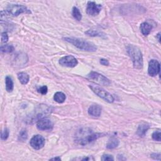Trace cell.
<instances>
[{
  "instance_id": "1",
  "label": "cell",
  "mask_w": 161,
  "mask_h": 161,
  "mask_svg": "<svg viewBox=\"0 0 161 161\" xmlns=\"http://www.w3.org/2000/svg\"><path fill=\"white\" fill-rule=\"evenodd\" d=\"M64 40L71 43V44L78 48L79 49L84 51L94 52H96L97 50L96 46L93 43L86 41L83 38L74 37H66L64 38Z\"/></svg>"
},
{
  "instance_id": "2",
  "label": "cell",
  "mask_w": 161,
  "mask_h": 161,
  "mask_svg": "<svg viewBox=\"0 0 161 161\" xmlns=\"http://www.w3.org/2000/svg\"><path fill=\"white\" fill-rule=\"evenodd\" d=\"M103 134L99 133H94L91 130L87 129H81L76 135V141L81 145H85L92 142L95 141Z\"/></svg>"
},
{
  "instance_id": "3",
  "label": "cell",
  "mask_w": 161,
  "mask_h": 161,
  "mask_svg": "<svg viewBox=\"0 0 161 161\" xmlns=\"http://www.w3.org/2000/svg\"><path fill=\"white\" fill-rule=\"evenodd\" d=\"M127 51L133 62L134 67L136 69L143 67V56L139 47L134 45H128L127 47Z\"/></svg>"
},
{
  "instance_id": "4",
  "label": "cell",
  "mask_w": 161,
  "mask_h": 161,
  "mask_svg": "<svg viewBox=\"0 0 161 161\" xmlns=\"http://www.w3.org/2000/svg\"><path fill=\"white\" fill-rule=\"evenodd\" d=\"M5 12L10 14V15L17 17L22 13H31L30 10H28L26 6L21 5H17V4H11L9 5Z\"/></svg>"
},
{
  "instance_id": "5",
  "label": "cell",
  "mask_w": 161,
  "mask_h": 161,
  "mask_svg": "<svg viewBox=\"0 0 161 161\" xmlns=\"http://www.w3.org/2000/svg\"><path fill=\"white\" fill-rule=\"evenodd\" d=\"M52 112V108L49 107L47 105H40L37 109L35 111V113L30 116V119L29 120V122H34L35 120H39L42 119H43L45 115L49 114Z\"/></svg>"
},
{
  "instance_id": "6",
  "label": "cell",
  "mask_w": 161,
  "mask_h": 161,
  "mask_svg": "<svg viewBox=\"0 0 161 161\" xmlns=\"http://www.w3.org/2000/svg\"><path fill=\"white\" fill-rule=\"evenodd\" d=\"M89 87L97 96H98L99 98L102 99H103L105 101L108 102V103H113L114 101L113 96L108 91L102 88V87L94 84L89 85Z\"/></svg>"
},
{
  "instance_id": "7",
  "label": "cell",
  "mask_w": 161,
  "mask_h": 161,
  "mask_svg": "<svg viewBox=\"0 0 161 161\" xmlns=\"http://www.w3.org/2000/svg\"><path fill=\"white\" fill-rule=\"evenodd\" d=\"M87 77L91 79L95 80L96 83L101 85L108 86L111 84V81L107 78H106L103 74H101L95 71H91L90 74L87 75Z\"/></svg>"
},
{
  "instance_id": "8",
  "label": "cell",
  "mask_w": 161,
  "mask_h": 161,
  "mask_svg": "<svg viewBox=\"0 0 161 161\" xmlns=\"http://www.w3.org/2000/svg\"><path fill=\"white\" fill-rule=\"evenodd\" d=\"M58 63L61 66L64 67H74L78 65V62L74 56L67 55L62 57L58 61Z\"/></svg>"
},
{
  "instance_id": "9",
  "label": "cell",
  "mask_w": 161,
  "mask_h": 161,
  "mask_svg": "<svg viewBox=\"0 0 161 161\" xmlns=\"http://www.w3.org/2000/svg\"><path fill=\"white\" fill-rule=\"evenodd\" d=\"M102 9V5L97 4L94 2H88L87 5L86 12L90 16L95 17L100 13Z\"/></svg>"
},
{
  "instance_id": "10",
  "label": "cell",
  "mask_w": 161,
  "mask_h": 161,
  "mask_svg": "<svg viewBox=\"0 0 161 161\" xmlns=\"http://www.w3.org/2000/svg\"><path fill=\"white\" fill-rule=\"evenodd\" d=\"M46 143L45 139L42 135H34L30 140V144L31 147L35 150H40L43 147Z\"/></svg>"
},
{
  "instance_id": "11",
  "label": "cell",
  "mask_w": 161,
  "mask_h": 161,
  "mask_svg": "<svg viewBox=\"0 0 161 161\" xmlns=\"http://www.w3.org/2000/svg\"><path fill=\"white\" fill-rule=\"evenodd\" d=\"M54 127V124L52 122L48 119H42L37 121V128L39 130L42 131H47L52 130Z\"/></svg>"
},
{
  "instance_id": "12",
  "label": "cell",
  "mask_w": 161,
  "mask_h": 161,
  "mask_svg": "<svg viewBox=\"0 0 161 161\" xmlns=\"http://www.w3.org/2000/svg\"><path fill=\"white\" fill-rule=\"evenodd\" d=\"M148 73L151 76H155L160 73V64L159 62L155 60L152 59L149 62V67H148Z\"/></svg>"
},
{
  "instance_id": "13",
  "label": "cell",
  "mask_w": 161,
  "mask_h": 161,
  "mask_svg": "<svg viewBox=\"0 0 161 161\" xmlns=\"http://www.w3.org/2000/svg\"><path fill=\"white\" fill-rule=\"evenodd\" d=\"M101 108L98 105H93L88 109V114L92 116L98 117L101 114Z\"/></svg>"
},
{
  "instance_id": "14",
  "label": "cell",
  "mask_w": 161,
  "mask_h": 161,
  "mask_svg": "<svg viewBox=\"0 0 161 161\" xmlns=\"http://www.w3.org/2000/svg\"><path fill=\"white\" fill-rule=\"evenodd\" d=\"M152 28V25L147 22L142 23L140 26V29L142 34L145 36H147L151 33Z\"/></svg>"
},
{
  "instance_id": "15",
  "label": "cell",
  "mask_w": 161,
  "mask_h": 161,
  "mask_svg": "<svg viewBox=\"0 0 161 161\" xmlns=\"http://www.w3.org/2000/svg\"><path fill=\"white\" fill-rule=\"evenodd\" d=\"M149 128H150L149 125L147 123H143L140 125L137 131V134L140 137L145 136L146 133H147V130L149 129Z\"/></svg>"
},
{
  "instance_id": "16",
  "label": "cell",
  "mask_w": 161,
  "mask_h": 161,
  "mask_svg": "<svg viewBox=\"0 0 161 161\" xmlns=\"http://www.w3.org/2000/svg\"><path fill=\"white\" fill-rule=\"evenodd\" d=\"M85 34L89 35L90 37H101V38H107V35L102 32H100L99 30H87V32H85Z\"/></svg>"
},
{
  "instance_id": "17",
  "label": "cell",
  "mask_w": 161,
  "mask_h": 161,
  "mask_svg": "<svg viewBox=\"0 0 161 161\" xmlns=\"http://www.w3.org/2000/svg\"><path fill=\"white\" fill-rule=\"evenodd\" d=\"M119 140L115 137H111L110 139L107 144V148L108 149H113L116 148L119 145Z\"/></svg>"
},
{
  "instance_id": "18",
  "label": "cell",
  "mask_w": 161,
  "mask_h": 161,
  "mask_svg": "<svg viewBox=\"0 0 161 161\" xmlns=\"http://www.w3.org/2000/svg\"><path fill=\"white\" fill-rule=\"evenodd\" d=\"M66 96L62 92H57L54 96V99L58 103H62L65 101Z\"/></svg>"
},
{
  "instance_id": "19",
  "label": "cell",
  "mask_w": 161,
  "mask_h": 161,
  "mask_svg": "<svg viewBox=\"0 0 161 161\" xmlns=\"http://www.w3.org/2000/svg\"><path fill=\"white\" fill-rule=\"evenodd\" d=\"M5 84H6V90L8 93H11L13 90V87H14V84H13V81L12 78L7 76L5 78Z\"/></svg>"
},
{
  "instance_id": "20",
  "label": "cell",
  "mask_w": 161,
  "mask_h": 161,
  "mask_svg": "<svg viewBox=\"0 0 161 161\" xmlns=\"http://www.w3.org/2000/svg\"><path fill=\"white\" fill-rule=\"evenodd\" d=\"M18 78L22 84H26L29 81V76L25 72H20L18 74Z\"/></svg>"
},
{
  "instance_id": "21",
  "label": "cell",
  "mask_w": 161,
  "mask_h": 161,
  "mask_svg": "<svg viewBox=\"0 0 161 161\" xmlns=\"http://www.w3.org/2000/svg\"><path fill=\"white\" fill-rule=\"evenodd\" d=\"M72 17H74V19H76L78 21H81L82 19V14L79 11V10L76 7L74 6L72 8Z\"/></svg>"
},
{
  "instance_id": "22",
  "label": "cell",
  "mask_w": 161,
  "mask_h": 161,
  "mask_svg": "<svg viewBox=\"0 0 161 161\" xmlns=\"http://www.w3.org/2000/svg\"><path fill=\"white\" fill-rule=\"evenodd\" d=\"M14 48L11 45H5L1 46V52L3 53H11L13 52Z\"/></svg>"
},
{
  "instance_id": "23",
  "label": "cell",
  "mask_w": 161,
  "mask_h": 161,
  "mask_svg": "<svg viewBox=\"0 0 161 161\" xmlns=\"http://www.w3.org/2000/svg\"><path fill=\"white\" fill-rule=\"evenodd\" d=\"M27 138H28V134L26 130L25 129L22 130L18 135V140L24 142L27 139Z\"/></svg>"
},
{
  "instance_id": "24",
  "label": "cell",
  "mask_w": 161,
  "mask_h": 161,
  "mask_svg": "<svg viewBox=\"0 0 161 161\" xmlns=\"http://www.w3.org/2000/svg\"><path fill=\"white\" fill-rule=\"evenodd\" d=\"M10 131L9 130L6 128H5L2 131V135H1V139L3 140H6L9 137Z\"/></svg>"
},
{
  "instance_id": "25",
  "label": "cell",
  "mask_w": 161,
  "mask_h": 161,
  "mask_svg": "<svg viewBox=\"0 0 161 161\" xmlns=\"http://www.w3.org/2000/svg\"><path fill=\"white\" fill-rule=\"evenodd\" d=\"M152 139H153V140H154L155 141H158V142L160 141V140H161L160 131L159 130L154 131L152 134Z\"/></svg>"
},
{
  "instance_id": "26",
  "label": "cell",
  "mask_w": 161,
  "mask_h": 161,
  "mask_svg": "<svg viewBox=\"0 0 161 161\" xmlns=\"http://www.w3.org/2000/svg\"><path fill=\"white\" fill-rule=\"evenodd\" d=\"M37 91L43 95H46L47 93V91H48V88H47V87L46 86H42L41 87H40L37 90Z\"/></svg>"
},
{
  "instance_id": "27",
  "label": "cell",
  "mask_w": 161,
  "mask_h": 161,
  "mask_svg": "<svg viewBox=\"0 0 161 161\" xmlns=\"http://www.w3.org/2000/svg\"><path fill=\"white\" fill-rule=\"evenodd\" d=\"M101 160L103 161H111V160H114V158L111 155L104 154L103 156H102Z\"/></svg>"
},
{
  "instance_id": "28",
  "label": "cell",
  "mask_w": 161,
  "mask_h": 161,
  "mask_svg": "<svg viewBox=\"0 0 161 161\" xmlns=\"http://www.w3.org/2000/svg\"><path fill=\"white\" fill-rule=\"evenodd\" d=\"M8 35L6 32H3L2 34V42L6 43L8 40Z\"/></svg>"
},
{
  "instance_id": "29",
  "label": "cell",
  "mask_w": 161,
  "mask_h": 161,
  "mask_svg": "<svg viewBox=\"0 0 161 161\" xmlns=\"http://www.w3.org/2000/svg\"><path fill=\"white\" fill-rule=\"evenodd\" d=\"M99 62H100V64H101V65L105 66H109V64H110L109 61H108L107 59H106V58H101Z\"/></svg>"
},
{
  "instance_id": "30",
  "label": "cell",
  "mask_w": 161,
  "mask_h": 161,
  "mask_svg": "<svg viewBox=\"0 0 161 161\" xmlns=\"http://www.w3.org/2000/svg\"><path fill=\"white\" fill-rule=\"evenodd\" d=\"M81 160H94V158H91V157H84L83 159H81Z\"/></svg>"
},
{
  "instance_id": "31",
  "label": "cell",
  "mask_w": 161,
  "mask_h": 161,
  "mask_svg": "<svg viewBox=\"0 0 161 161\" xmlns=\"http://www.w3.org/2000/svg\"><path fill=\"white\" fill-rule=\"evenodd\" d=\"M50 160H61V157H57L52 158V159H50Z\"/></svg>"
},
{
  "instance_id": "32",
  "label": "cell",
  "mask_w": 161,
  "mask_h": 161,
  "mask_svg": "<svg viewBox=\"0 0 161 161\" xmlns=\"http://www.w3.org/2000/svg\"><path fill=\"white\" fill-rule=\"evenodd\" d=\"M119 160H126V158H125L123 156H122V155H119Z\"/></svg>"
},
{
  "instance_id": "33",
  "label": "cell",
  "mask_w": 161,
  "mask_h": 161,
  "mask_svg": "<svg viewBox=\"0 0 161 161\" xmlns=\"http://www.w3.org/2000/svg\"><path fill=\"white\" fill-rule=\"evenodd\" d=\"M157 37L158 38L159 42H160V33H159V34L157 35Z\"/></svg>"
}]
</instances>
